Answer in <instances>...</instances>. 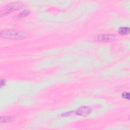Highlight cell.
Listing matches in <instances>:
<instances>
[{"label": "cell", "instance_id": "cell-1", "mask_svg": "<svg viewBox=\"0 0 130 130\" xmlns=\"http://www.w3.org/2000/svg\"><path fill=\"white\" fill-rule=\"evenodd\" d=\"M0 35L4 39L18 40L24 38L26 36V33L21 30L9 29L1 31Z\"/></svg>", "mask_w": 130, "mask_h": 130}, {"label": "cell", "instance_id": "cell-2", "mask_svg": "<svg viewBox=\"0 0 130 130\" xmlns=\"http://www.w3.org/2000/svg\"><path fill=\"white\" fill-rule=\"evenodd\" d=\"M23 6V5L21 2H14L9 4L1 9L0 15L1 17L4 16L12 12L21 9Z\"/></svg>", "mask_w": 130, "mask_h": 130}, {"label": "cell", "instance_id": "cell-3", "mask_svg": "<svg viewBox=\"0 0 130 130\" xmlns=\"http://www.w3.org/2000/svg\"><path fill=\"white\" fill-rule=\"evenodd\" d=\"M116 39V36L112 34H100L94 37V40L96 41L110 42Z\"/></svg>", "mask_w": 130, "mask_h": 130}, {"label": "cell", "instance_id": "cell-4", "mask_svg": "<svg viewBox=\"0 0 130 130\" xmlns=\"http://www.w3.org/2000/svg\"><path fill=\"white\" fill-rule=\"evenodd\" d=\"M91 110L88 107L83 106L80 107L77 110H76L74 112L76 115L81 116H86L91 113Z\"/></svg>", "mask_w": 130, "mask_h": 130}, {"label": "cell", "instance_id": "cell-5", "mask_svg": "<svg viewBox=\"0 0 130 130\" xmlns=\"http://www.w3.org/2000/svg\"><path fill=\"white\" fill-rule=\"evenodd\" d=\"M119 33L121 35H125L129 32V28L127 27H121L119 29Z\"/></svg>", "mask_w": 130, "mask_h": 130}, {"label": "cell", "instance_id": "cell-6", "mask_svg": "<svg viewBox=\"0 0 130 130\" xmlns=\"http://www.w3.org/2000/svg\"><path fill=\"white\" fill-rule=\"evenodd\" d=\"M14 119V117L13 116H5L1 117V122H8L13 121Z\"/></svg>", "mask_w": 130, "mask_h": 130}, {"label": "cell", "instance_id": "cell-7", "mask_svg": "<svg viewBox=\"0 0 130 130\" xmlns=\"http://www.w3.org/2000/svg\"><path fill=\"white\" fill-rule=\"evenodd\" d=\"M29 14V11L28 10H24L22 12H21L20 13L18 14L17 16H16L15 18L18 19V18L24 17L25 16H26L27 15H28Z\"/></svg>", "mask_w": 130, "mask_h": 130}, {"label": "cell", "instance_id": "cell-8", "mask_svg": "<svg viewBox=\"0 0 130 130\" xmlns=\"http://www.w3.org/2000/svg\"><path fill=\"white\" fill-rule=\"evenodd\" d=\"M122 96L123 97V98L124 99H129V94L128 92H124L122 93Z\"/></svg>", "mask_w": 130, "mask_h": 130}]
</instances>
